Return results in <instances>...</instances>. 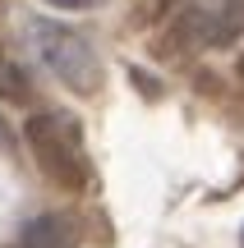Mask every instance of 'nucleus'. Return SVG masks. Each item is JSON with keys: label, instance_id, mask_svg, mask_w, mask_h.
I'll return each instance as SVG.
<instances>
[{"label": "nucleus", "instance_id": "obj_4", "mask_svg": "<svg viewBox=\"0 0 244 248\" xmlns=\"http://www.w3.org/2000/svg\"><path fill=\"white\" fill-rule=\"evenodd\" d=\"M18 248H79V234H74V221H65L60 212H46L18 230Z\"/></svg>", "mask_w": 244, "mask_h": 248}, {"label": "nucleus", "instance_id": "obj_6", "mask_svg": "<svg viewBox=\"0 0 244 248\" xmlns=\"http://www.w3.org/2000/svg\"><path fill=\"white\" fill-rule=\"evenodd\" d=\"M9 78H14V69H9V60H5V46H0V88H9Z\"/></svg>", "mask_w": 244, "mask_h": 248}, {"label": "nucleus", "instance_id": "obj_2", "mask_svg": "<svg viewBox=\"0 0 244 248\" xmlns=\"http://www.w3.org/2000/svg\"><path fill=\"white\" fill-rule=\"evenodd\" d=\"M28 42H33V55L42 60V69L69 92L92 97L101 88V60L79 28L51 23V18H28Z\"/></svg>", "mask_w": 244, "mask_h": 248}, {"label": "nucleus", "instance_id": "obj_8", "mask_svg": "<svg viewBox=\"0 0 244 248\" xmlns=\"http://www.w3.org/2000/svg\"><path fill=\"white\" fill-rule=\"evenodd\" d=\"M240 248H244V230H240Z\"/></svg>", "mask_w": 244, "mask_h": 248}, {"label": "nucleus", "instance_id": "obj_5", "mask_svg": "<svg viewBox=\"0 0 244 248\" xmlns=\"http://www.w3.org/2000/svg\"><path fill=\"white\" fill-rule=\"evenodd\" d=\"M46 5H55V9H92L97 0H46Z\"/></svg>", "mask_w": 244, "mask_h": 248}, {"label": "nucleus", "instance_id": "obj_1", "mask_svg": "<svg viewBox=\"0 0 244 248\" xmlns=\"http://www.w3.org/2000/svg\"><path fill=\"white\" fill-rule=\"evenodd\" d=\"M28 152H33L37 170L65 193H83L92 184V161L88 142H83V124L69 110H37L28 120Z\"/></svg>", "mask_w": 244, "mask_h": 248}, {"label": "nucleus", "instance_id": "obj_7", "mask_svg": "<svg viewBox=\"0 0 244 248\" xmlns=\"http://www.w3.org/2000/svg\"><path fill=\"white\" fill-rule=\"evenodd\" d=\"M9 142H14V129H9V120H5V115H0V152H5Z\"/></svg>", "mask_w": 244, "mask_h": 248}, {"label": "nucleus", "instance_id": "obj_3", "mask_svg": "<svg viewBox=\"0 0 244 248\" xmlns=\"http://www.w3.org/2000/svg\"><path fill=\"white\" fill-rule=\"evenodd\" d=\"M184 28H189L203 46L226 42V37H235L244 28V0H203V5H194L189 14H184Z\"/></svg>", "mask_w": 244, "mask_h": 248}]
</instances>
